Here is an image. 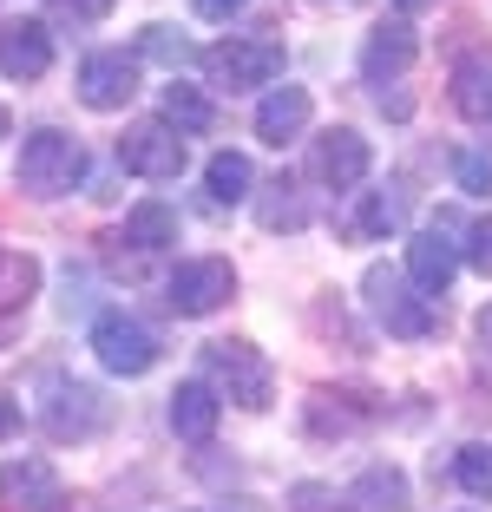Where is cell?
Listing matches in <instances>:
<instances>
[{
    "instance_id": "obj_2",
    "label": "cell",
    "mask_w": 492,
    "mask_h": 512,
    "mask_svg": "<svg viewBox=\"0 0 492 512\" xmlns=\"http://www.w3.org/2000/svg\"><path fill=\"white\" fill-rule=\"evenodd\" d=\"M204 375L217 381L237 407H250V414L269 407V394H276V368L263 362V348H256V342H210L204 348Z\"/></svg>"
},
{
    "instance_id": "obj_23",
    "label": "cell",
    "mask_w": 492,
    "mask_h": 512,
    "mask_svg": "<svg viewBox=\"0 0 492 512\" xmlns=\"http://www.w3.org/2000/svg\"><path fill=\"white\" fill-rule=\"evenodd\" d=\"M263 204H256V211H263V230H302L309 224V204H302L296 197V184L289 178H276V184H263Z\"/></svg>"
},
{
    "instance_id": "obj_18",
    "label": "cell",
    "mask_w": 492,
    "mask_h": 512,
    "mask_svg": "<svg viewBox=\"0 0 492 512\" xmlns=\"http://www.w3.org/2000/svg\"><path fill=\"white\" fill-rule=\"evenodd\" d=\"M401 217H407V191H401V184H388V191L361 197L355 217H348V230H355L361 243H374V237H388V230H401Z\"/></svg>"
},
{
    "instance_id": "obj_16",
    "label": "cell",
    "mask_w": 492,
    "mask_h": 512,
    "mask_svg": "<svg viewBox=\"0 0 492 512\" xmlns=\"http://www.w3.org/2000/svg\"><path fill=\"white\" fill-rule=\"evenodd\" d=\"M453 106H460V119L492 125V53H466L453 66Z\"/></svg>"
},
{
    "instance_id": "obj_14",
    "label": "cell",
    "mask_w": 492,
    "mask_h": 512,
    "mask_svg": "<svg viewBox=\"0 0 492 512\" xmlns=\"http://www.w3.org/2000/svg\"><path fill=\"white\" fill-rule=\"evenodd\" d=\"M414 53H420V33L407 27V20H388V27H374L368 33V46H361V73L381 86V79H401L407 66H414Z\"/></svg>"
},
{
    "instance_id": "obj_32",
    "label": "cell",
    "mask_w": 492,
    "mask_h": 512,
    "mask_svg": "<svg viewBox=\"0 0 492 512\" xmlns=\"http://www.w3.org/2000/svg\"><path fill=\"white\" fill-rule=\"evenodd\" d=\"M14 427H20V401H0V440L14 434Z\"/></svg>"
},
{
    "instance_id": "obj_15",
    "label": "cell",
    "mask_w": 492,
    "mask_h": 512,
    "mask_svg": "<svg viewBox=\"0 0 492 512\" xmlns=\"http://www.w3.org/2000/svg\"><path fill=\"white\" fill-rule=\"evenodd\" d=\"M309 112H315L309 86H276V92L263 99V106H256V138L283 151L289 138H302V125H309Z\"/></svg>"
},
{
    "instance_id": "obj_34",
    "label": "cell",
    "mask_w": 492,
    "mask_h": 512,
    "mask_svg": "<svg viewBox=\"0 0 492 512\" xmlns=\"http://www.w3.org/2000/svg\"><path fill=\"white\" fill-rule=\"evenodd\" d=\"M394 7H401V14H420V7H440V0H394Z\"/></svg>"
},
{
    "instance_id": "obj_1",
    "label": "cell",
    "mask_w": 492,
    "mask_h": 512,
    "mask_svg": "<svg viewBox=\"0 0 492 512\" xmlns=\"http://www.w3.org/2000/svg\"><path fill=\"white\" fill-rule=\"evenodd\" d=\"M79 178H86V151H79V138L53 132V125H40V132L20 138V191L66 197Z\"/></svg>"
},
{
    "instance_id": "obj_10",
    "label": "cell",
    "mask_w": 492,
    "mask_h": 512,
    "mask_svg": "<svg viewBox=\"0 0 492 512\" xmlns=\"http://www.w3.org/2000/svg\"><path fill=\"white\" fill-rule=\"evenodd\" d=\"M79 99L92 112H125L138 99V60L132 53H86L79 66Z\"/></svg>"
},
{
    "instance_id": "obj_6",
    "label": "cell",
    "mask_w": 492,
    "mask_h": 512,
    "mask_svg": "<svg viewBox=\"0 0 492 512\" xmlns=\"http://www.w3.org/2000/svg\"><path fill=\"white\" fill-rule=\"evenodd\" d=\"M92 355H99V368L132 381V375H151V368H158V335L138 316H125V309H105V316L92 322Z\"/></svg>"
},
{
    "instance_id": "obj_12",
    "label": "cell",
    "mask_w": 492,
    "mask_h": 512,
    "mask_svg": "<svg viewBox=\"0 0 492 512\" xmlns=\"http://www.w3.org/2000/svg\"><path fill=\"white\" fill-rule=\"evenodd\" d=\"M0 499L20 506V512H53L60 506V473H53V460H40V453L7 460V467H0Z\"/></svg>"
},
{
    "instance_id": "obj_24",
    "label": "cell",
    "mask_w": 492,
    "mask_h": 512,
    "mask_svg": "<svg viewBox=\"0 0 492 512\" xmlns=\"http://www.w3.org/2000/svg\"><path fill=\"white\" fill-rule=\"evenodd\" d=\"M453 184H460L466 197H492V138L453 151Z\"/></svg>"
},
{
    "instance_id": "obj_11",
    "label": "cell",
    "mask_w": 492,
    "mask_h": 512,
    "mask_svg": "<svg viewBox=\"0 0 492 512\" xmlns=\"http://www.w3.org/2000/svg\"><path fill=\"white\" fill-rule=\"evenodd\" d=\"M309 171L328 184V191H355V184L374 171V151H368V138H361V132L335 125V132H322V138H315V158H309Z\"/></svg>"
},
{
    "instance_id": "obj_31",
    "label": "cell",
    "mask_w": 492,
    "mask_h": 512,
    "mask_svg": "<svg viewBox=\"0 0 492 512\" xmlns=\"http://www.w3.org/2000/svg\"><path fill=\"white\" fill-rule=\"evenodd\" d=\"M473 329H479V348H486V362H492V302L479 309V322H473Z\"/></svg>"
},
{
    "instance_id": "obj_27",
    "label": "cell",
    "mask_w": 492,
    "mask_h": 512,
    "mask_svg": "<svg viewBox=\"0 0 492 512\" xmlns=\"http://www.w3.org/2000/svg\"><path fill=\"white\" fill-rule=\"evenodd\" d=\"M453 480H460L473 499H492V447L486 440H473V447L453 453Z\"/></svg>"
},
{
    "instance_id": "obj_3",
    "label": "cell",
    "mask_w": 492,
    "mask_h": 512,
    "mask_svg": "<svg viewBox=\"0 0 492 512\" xmlns=\"http://www.w3.org/2000/svg\"><path fill=\"white\" fill-rule=\"evenodd\" d=\"M466 230H473V224H460L453 211H440L414 243H407V283H414L420 296H447V289H453V270H460V237H466Z\"/></svg>"
},
{
    "instance_id": "obj_17",
    "label": "cell",
    "mask_w": 492,
    "mask_h": 512,
    "mask_svg": "<svg viewBox=\"0 0 492 512\" xmlns=\"http://www.w3.org/2000/svg\"><path fill=\"white\" fill-rule=\"evenodd\" d=\"M217 394L204 388V381H184L178 394H171V427H178V440H191V447H204L210 434H217Z\"/></svg>"
},
{
    "instance_id": "obj_35",
    "label": "cell",
    "mask_w": 492,
    "mask_h": 512,
    "mask_svg": "<svg viewBox=\"0 0 492 512\" xmlns=\"http://www.w3.org/2000/svg\"><path fill=\"white\" fill-rule=\"evenodd\" d=\"M0 138H7V106H0Z\"/></svg>"
},
{
    "instance_id": "obj_9",
    "label": "cell",
    "mask_w": 492,
    "mask_h": 512,
    "mask_svg": "<svg viewBox=\"0 0 492 512\" xmlns=\"http://www.w3.org/2000/svg\"><path fill=\"white\" fill-rule=\"evenodd\" d=\"M119 165L132 171V178L171 184V178L184 171V138L171 132L164 119H145V125H132V132L119 138Z\"/></svg>"
},
{
    "instance_id": "obj_22",
    "label": "cell",
    "mask_w": 492,
    "mask_h": 512,
    "mask_svg": "<svg viewBox=\"0 0 492 512\" xmlns=\"http://www.w3.org/2000/svg\"><path fill=\"white\" fill-rule=\"evenodd\" d=\"M204 191L217 197V204H243V197L256 191V171H250V158L243 151H217L204 165Z\"/></svg>"
},
{
    "instance_id": "obj_21",
    "label": "cell",
    "mask_w": 492,
    "mask_h": 512,
    "mask_svg": "<svg viewBox=\"0 0 492 512\" xmlns=\"http://www.w3.org/2000/svg\"><path fill=\"white\" fill-rule=\"evenodd\" d=\"M119 243H138V250H171V243H178V211H171V204H158V197H151V204H138V211L125 217V237Z\"/></svg>"
},
{
    "instance_id": "obj_33",
    "label": "cell",
    "mask_w": 492,
    "mask_h": 512,
    "mask_svg": "<svg viewBox=\"0 0 492 512\" xmlns=\"http://www.w3.org/2000/svg\"><path fill=\"white\" fill-rule=\"evenodd\" d=\"M14 335H20V316H14V309H0V348L14 342Z\"/></svg>"
},
{
    "instance_id": "obj_7",
    "label": "cell",
    "mask_w": 492,
    "mask_h": 512,
    "mask_svg": "<svg viewBox=\"0 0 492 512\" xmlns=\"http://www.w3.org/2000/svg\"><path fill=\"white\" fill-rule=\"evenodd\" d=\"M368 309L388 322V335H401V342H420V335L440 329L433 296H414V283H401V276H388V270H368Z\"/></svg>"
},
{
    "instance_id": "obj_26",
    "label": "cell",
    "mask_w": 492,
    "mask_h": 512,
    "mask_svg": "<svg viewBox=\"0 0 492 512\" xmlns=\"http://www.w3.org/2000/svg\"><path fill=\"white\" fill-rule=\"evenodd\" d=\"M138 53H145V60H158V66H191V60H204V53H197L178 27H145V33H138Z\"/></svg>"
},
{
    "instance_id": "obj_13",
    "label": "cell",
    "mask_w": 492,
    "mask_h": 512,
    "mask_svg": "<svg viewBox=\"0 0 492 512\" xmlns=\"http://www.w3.org/2000/svg\"><path fill=\"white\" fill-rule=\"evenodd\" d=\"M46 66H53L46 20H0V73L7 79H46Z\"/></svg>"
},
{
    "instance_id": "obj_28",
    "label": "cell",
    "mask_w": 492,
    "mask_h": 512,
    "mask_svg": "<svg viewBox=\"0 0 492 512\" xmlns=\"http://www.w3.org/2000/svg\"><path fill=\"white\" fill-rule=\"evenodd\" d=\"M60 20H73V27H92V20H105L112 14V0H46Z\"/></svg>"
},
{
    "instance_id": "obj_5",
    "label": "cell",
    "mask_w": 492,
    "mask_h": 512,
    "mask_svg": "<svg viewBox=\"0 0 492 512\" xmlns=\"http://www.w3.org/2000/svg\"><path fill=\"white\" fill-rule=\"evenodd\" d=\"M204 73L230 92H250V86H269V79L283 73V46L263 40V33H230L224 46H210L204 53Z\"/></svg>"
},
{
    "instance_id": "obj_30",
    "label": "cell",
    "mask_w": 492,
    "mask_h": 512,
    "mask_svg": "<svg viewBox=\"0 0 492 512\" xmlns=\"http://www.w3.org/2000/svg\"><path fill=\"white\" fill-rule=\"evenodd\" d=\"M197 7V20H230V14H243L250 0H191Z\"/></svg>"
},
{
    "instance_id": "obj_29",
    "label": "cell",
    "mask_w": 492,
    "mask_h": 512,
    "mask_svg": "<svg viewBox=\"0 0 492 512\" xmlns=\"http://www.w3.org/2000/svg\"><path fill=\"white\" fill-rule=\"evenodd\" d=\"M466 256H473L479 276H492V224H473V230H466Z\"/></svg>"
},
{
    "instance_id": "obj_25",
    "label": "cell",
    "mask_w": 492,
    "mask_h": 512,
    "mask_svg": "<svg viewBox=\"0 0 492 512\" xmlns=\"http://www.w3.org/2000/svg\"><path fill=\"white\" fill-rule=\"evenodd\" d=\"M33 289H40V263H33V256L0 250V309H20Z\"/></svg>"
},
{
    "instance_id": "obj_19",
    "label": "cell",
    "mask_w": 492,
    "mask_h": 512,
    "mask_svg": "<svg viewBox=\"0 0 492 512\" xmlns=\"http://www.w3.org/2000/svg\"><path fill=\"white\" fill-rule=\"evenodd\" d=\"M348 506L355 512H401L407 506V473L401 467H368L348 486Z\"/></svg>"
},
{
    "instance_id": "obj_8",
    "label": "cell",
    "mask_w": 492,
    "mask_h": 512,
    "mask_svg": "<svg viewBox=\"0 0 492 512\" xmlns=\"http://www.w3.org/2000/svg\"><path fill=\"white\" fill-rule=\"evenodd\" d=\"M230 289H237V270H230L224 256H191V263L171 270L164 302H171L178 316H210V309H224V302H230Z\"/></svg>"
},
{
    "instance_id": "obj_20",
    "label": "cell",
    "mask_w": 492,
    "mask_h": 512,
    "mask_svg": "<svg viewBox=\"0 0 492 512\" xmlns=\"http://www.w3.org/2000/svg\"><path fill=\"white\" fill-rule=\"evenodd\" d=\"M164 125H171L178 138H184V132H210V125H217V106H210L197 86L171 79V86H164Z\"/></svg>"
},
{
    "instance_id": "obj_4",
    "label": "cell",
    "mask_w": 492,
    "mask_h": 512,
    "mask_svg": "<svg viewBox=\"0 0 492 512\" xmlns=\"http://www.w3.org/2000/svg\"><path fill=\"white\" fill-rule=\"evenodd\" d=\"M40 427L53 440H92L105 427L99 388H86V381H73V375H46L40 381Z\"/></svg>"
}]
</instances>
